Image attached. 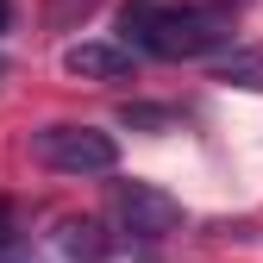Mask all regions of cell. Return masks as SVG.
I'll return each instance as SVG.
<instances>
[{
    "label": "cell",
    "instance_id": "cell-3",
    "mask_svg": "<svg viewBox=\"0 0 263 263\" xmlns=\"http://www.w3.org/2000/svg\"><path fill=\"white\" fill-rule=\"evenodd\" d=\"M107 207H113V219H119V232L138 238V245H157L163 232H176V226H182V201H176V194H163L157 182H113Z\"/></svg>",
    "mask_w": 263,
    "mask_h": 263
},
{
    "label": "cell",
    "instance_id": "cell-6",
    "mask_svg": "<svg viewBox=\"0 0 263 263\" xmlns=\"http://www.w3.org/2000/svg\"><path fill=\"white\" fill-rule=\"evenodd\" d=\"M219 82H238V88H263V44H226L207 57Z\"/></svg>",
    "mask_w": 263,
    "mask_h": 263
},
{
    "label": "cell",
    "instance_id": "cell-4",
    "mask_svg": "<svg viewBox=\"0 0 263 263\" xmlns=\"http://www.w3.org/2000/svg\"><path fill=\"white\" fill-rule=\"evenodd\" d=\"M63 76H76V82H125V76H138V50L113 44V38H82V44L63 50Z\"/></svg>",
    "mask_w": 263,
    "mask_h": 263
},
{
    "label": "cell",
    "instance_id": "cell-2",
    "mask_svg": "<svg viewBox=\"0 0 263 263\" xmlns=\"http://www.w3.org/2000/svg\"><path fill=\"white\" fill-rule=\"evenodd\" d=\"M31 157L50 176H113L119 138L101 125H44V132H31Z\"/></svg>",
    "mask_w": 263,
    "mask_h": 263
},
{
    "label": "cell",
    "instance_id": "cell-1",
    "mask_svg": "<svg viewBox=\"0 0 263 263\" xmlns=\"http://www.w3.org/2000/svg\"><path fill=\"white\" fill-rule=\"evenodd\" d=\"M119 31L132 50L163 57V63H194L232 44V25L219 7H188V0H125Z\"/></svg>",
    "mask_w": 263,
    "mask_h": 263
},
{
    "label": "cell",
    "instance_id": "cell-8",
    "mask_svg": "<svg viewBox=\"0 0 263 263\" xmlns=\"http://www.w3.org/2000/svg\"><path fill=\"white\" fill-rule=\"evenodd\" d=\"M125 125H176L170 107H125Z\"/></svg>",
    "mask_w": 263,
    "mask_h": 263
},
{
    "label": "cell",
    "instance_id": "cell-7",
    "mask_svg": "<svg viewBox=\"0 0 263 263\" xmlns=\"http://www.w3.org/2000/svg\"><path fill=\"white\" fill-rule=\"evenodd\" d=\"M101 13V0H44V25L50 31H76L82 19Z\"/></svg>",
    "mask_w": 263,
    "mask_h": 263
},
{
    "label": "cell",
    "instance_id": "cell-9",
    "mask_svg": "<svg viewBox=\"0 0 263 263\" xmlns=\"http://www.w3.org/2000/svg\"><path fill=\"white\" fill-rule=\"evenodd\" d=\"M7 19H13V0H0V31H7Z\"/></svg>",
    "mask_w": 263,
    "mask_h": 263
},
{
    "label": "cell",
    "instance_id": "cell-5",
    "mask_svg": "<svg viewBox=\"0 0 263 263\" xmlns=\"http://www.w3.org/2000/svg\"><path fill=\"white\" fill-rule=\"evenodd\" d=\"M101 251H107V238H101L94 219H63L50 232V257L57 263H101Z\"/></svg>",
    "mask_w": 263,
    "mask_h": 263
}]
</instances>
